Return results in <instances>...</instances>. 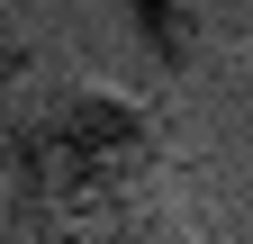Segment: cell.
Returning a JSON list of instances; mask_svg holds the SVG:
<instances>
[{
  "label": "cell",
  "instance_id": "obj_1",
  "mask_svg": "<svg viewBox=\"0 0 253 244\" xmlns=\"http://www.w3.org/2000/svg\"><path fill=\"white\" fill-rule=\"evenodd\" d=\"M37 190L45 244H154L172 217V145L136 90L109 81H63L54 100L27 118L18 136H0Z\"/></svg>",
  "mask_w": 253,
  "mask_h": 244
},
{
  "label": "cell",
  "instance_id": "obj_2",
  "mask_svg": "<svg viewBox=\"0 0 253 244\" xmlns=\"http://www.w3.org/2000/svg\"><path fill=\"white\" fill-rule=\"evenodd\" d=\"M126 18H136V37H145V54L163 73H190L235 27V0H126Z\"/></svg>",
  "mask_w": 253,
  "mask_h": 244
},
{
  "label": "cell",
  "instance_id": "obj_3",
  "mask_svg": "<svg viewBox=\"0 0 253 244\" xmlns=\"http://www.w3.org/2000/svg\"><path fill=\"white\" fill-rule=\"evenodd\" d=\"M63 81H73V73H63L54 54H45L37 37H27V27H18L9 9H0V136H18V127H27V118H37V109L54 100Z\"/></svg>",
  "mask_w": 253,
  "mask_h": 244
},
{
  "label": "cell",
  "instance_id": "obj_4",
  "mask_svg": "<svg viewBox=\"0 0 253 244\" xmlns=\"http://www.w3.org/2000/svg\"><path fill=\"white\" fill-rule=\"evenodd\" d=\"M0 244H45V217H37V190H27L18 154L0 145Z\"/></svg>",
  "mask_w": 253,
  "mask_h": 244
},
{
  "label": "cell",
  "instance_id": "obj_5",
  "mask_svg": "<svg viewBox=\"0 0 253 244\" xmlns=\"http://www.w3.org/2000/svg\"><path fill=\"white\" fill-rule=\"evenodd\" d=\"M154 244H208V235H181V226H163V235H154Z\"/></svg>",
  "mask_w": 253,
  "mask_h": 244
},
{
  "label": "cell",
  "instance_id": "obj_6",
  "mask_svg": "<svg viewBox=\"0 0 253 244\" xmlns=\"http://www.w3.org/2000/svg\"><path fill=\"white\" fill-rule=\"evenodd\" d=\"M235 27H253V0H235Z\"/></svg>",
  "mask_w": 253,
  "mask_h": 244
}]
</instances>
